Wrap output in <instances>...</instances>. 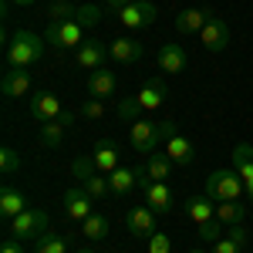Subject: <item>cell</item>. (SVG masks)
<instances>
[{"label":"cell","mask_w":253,"mask_h":253,"mask_svg":"<svg viewBox=\"0 0 253 253\" xmlns=\"http://www.w3.org/2000/svg\"><path fill=\"white\" fill-rule=\"evenodd\" d=\"M175 135V122H149V118H138L128 125V142L138 156H156L159 145H166Z\"/></svg>","instance_id":"6da1fadb"},{"label":"cell","mask_w":253,"mask_h":253,"mask_svg":"<svg viewBox=\"0 0 253 253\" xmlns=\"http://www.w3.org/2000/svg\"><path fill=\"white\" fill-rule=\"evenodd\" d=\"M44 44L47 41L38 38L34 31H14L7 41V64L10 68H27V64H38L44 58Z\"/></svg>","instance_id":"7a4b0ae2"},{"label":"cell","mask_w":253,"mask_h":253,"mask_svg":"<svg viewBox=\"0 0 253 253\" xmlns=\"http://www.w3.org/2000/svg\"><path fill=\"white\" fill-rule=\"evenodd\" d=\"M203 193L210 196L213 203H230V199H243L247 186H243V179H240L236 169H216L203 182Z\"/></svg>","instance_id":"3957f363"},{"label":"cell","mask_w":253,"mask_h":253,"mask_svg":"<svg viewBox=\"0 0 253 253\" xmlns=\"http://www.w3.org/2000/svg\"><path fill=\"white\" fill-rule=\"evenodd\" d=\"M51 226V216L47 210H24L20 216L10 219V233L20 236V240H41Z\"/></svg>","instance_id":"277c9868"},{"label":"cell","mask_w":253,"mask_h":253,"mask_svg":"<svg viewBox=\"0 0 253 253\" xmlns=\"http://www.w3.org/2000/svg\"><path fill=\"white\" fill-rule=\"evenodd\" d=\"M44 41L51 47H61V51H68V47L78 51L81 44H84V27H81L78 20H54V24H47Z\"/></svg>","instance_id":"5b68a950"},{"label":"cell","mask_w":253,"mask_h":253,"mask_svg":"<svg viewBox=\"0 0 253 253\" xmlns=\"http://www.w3.org/2000/svg\"><path fill=\"white\" fill-rule=\"evenodd\" d=\"M115 17L122 20L128 31H142V27H149V24L159 17V7L152 3V0H132L128 7H122V10H118Z\"/></svg>","instance_id":"8992f818"},{"label":"cell","mask_w":253,"mask_h":253,"mask_svg":"<svg viewBox=\"0 0 253 253\" xmlns=\"http://www.w3.org/2000/svg\"><path fill=\"white\" fill-rule=\"evenodd\" d=\"M105 58H112L108 44H101L95 38H84V44L75 51V68H81V71H98V68H105Z\"/></svg>","instance_id":"52a82bcc"},{"label":"cell","mask_w":253,"mask_h":253,"mask_svg":"<svg viewBox=\"0 0 253 253\" xmlns=\"http://www.w3.org/2000/svg\"><path fill=\"white\" fill-rule=\"evenodd\" d=\"M64 210H68V216L75 219V223H84L88 216L95 213V199H91V193L84 189V186H71L68 193H64Z\"/></svg>","instance_id":"ba28073f"},{"label":"cell","mask_w":253,"mask_h":253,"mask_svg":"<svg viewBox=\"0 0 253 253\" xmlns=\"http://www.w3.org/2000/svg\"><path fill=\"white\" fill-rule=\"evenodd\" d=\"M91 159H95L98 172L112 175L118 166H122V149H118V142H115L112 135H105V138H98V142H95V152H91Z\"/></svg>","instance_id":"9c48e42d"},{"label":"cell","mask_w":253,"mask_h":253,"mask_svg":"<svg viewBox=\"0 0 253 253\" xmlns=\"http://www.w3.org/2000/svg\"><path fill=\"white\" fill-rule=\"evenodd\" d=\"M199 38H203V44H206V51H226L230 47V41H233V31H230V24L226 20H219V17H213L203 31H199Z\"/></svg>","instance_id":"30bf717a"},{"label":"cell","mask_w":253,"mask_h":253,"mask_svg":"<svg viewBox=\"0 0 253 253\" xmlns=\"http://www.w3.org/2000/svg\"><path fill=\"white\" fill-rule=\"evenodd\" d=\"M125 226H128V236H138V240L145 236L149 240V236L156 233V213L149 206H132L128 216H125Z\"/></svg>","instance_id":"8fae6325"},{"label":"cell","mask_w":253,"mask_h":253,"mask_svg":"<svg viewBox=\"0 0 253 253\" xmlns=\"http://www.w3.org/2000/svg\"><path fill=\"white\" fill-rule=\"evenodd\" d=\"M27 112H31V118H34L38 125H44V122H51V118L61 115V101H58V95H51V91H41V95H34L27 101Z\"/></svg>","instance_id":"7c38bea8"},{"label":"cell","mask_w":253,"mask_h":253,"mask_svg":"<svg viewBox=\"0 0 253 253\" xmlns=\"http://www.w3.org/2000/svg\"><path fill=\"white\" fill-rule=\"evenodd\" d=\"M142 193H145V203H149V210H156L159 216L162 213H172V206H175V196H172V189L166 186V182H145L142 186Z\"/></svg>","instance_id":"4fadbf2b"},{"label":"cell","mask_w":253,"mask_h":253,"mask_svg":"<svg viewBox=\"0 0 253 253\" xmlns=\"http://www.w3.org/2000/svg\"><path fill=\"white\" fill-rule=\"evenodd\" d=\"M210 20H213V14H210L206 7H186V10H179V17H175V31H179V34H199Z\"/></svg>","instance_id":"5bb4252c"},{"label":"cell","mask_w":253,"mask_h":253,"mask_svg":"<svg viewBox=\"0 0 253 253\" xmlns=\"http://www.w3.org/2000/svg\"><path fill=\"white\" fill-rule=\"evenodd\" d=\"M27 210V196L20 193L14 182H3L0 186V216L3 219H14V216H20Z\"/></svg>","instance_id":"9a60e30c"},{"label":"cell","mask_w":253,"mask_h":253,"mask_svg":"<svg viewBox=\"0 0 253 253\" xmlns=\"http://www.w3.org/2000/svg\"><path fill=\"white\" fill-rule=\"evenodd\" d=\"M233 169L240 172V179H243V186H247V196H250L253 203V145H247V142H240L233 149Z\"/></svg>","instance_id":"2e32d148"},{"label":"cell","mask_w":253,"mask_h":253,"mask_svg":"<svg viewBox=\"0 0 253 253\" xmlns=\"http://www.w3.org/2000/svg\"><path fill=\"white\" fill-rule=\"evenodd\" d=\"M75 122V115H68V112H61L58 118H51V122H44L41 125V145H47V149H58L61 142H64V132H68V125Z\"/></svg>","instance_id":"e0dca14e"},{"label":"cell","mask_w":253,"mask_h":253,"mask_svg":"<svg viewBox=\"0 0 253 253\" xmlns=\"http://www.w3.org/2000/svg\"><path fill=\"white\" fill-rule=\"evenodd\" d=\"M0 91L7 98H27V91H31V75H27V68H7V71H3V81H0Z\"/></svg>","instance_id":"ac0fdd59"},{"label":"cell","mask_w":253,"mask_h":253,"mask_svg":"<svg viewBox=\"0 0 253 253\" xmlns=\"http://www.w3.org/2000/svg\"><path fill=\"white\" fill-rule=\"evenodd\" d=\"M135 98H138V105H142V112H156V108H162V105H166V81L162 78H149L135 91Z\"/></svg>","instance_id":"d6986e66"},{"label":"cell","mask_w":253,"mask_h":253,"mask_svg":"<svg viewBox=\"0 0 253 253\" xmlns=\"http://www.w3.org/2000/svg\"><path fill=\"white\" fill-rule=\"evenodd\" d=\"M118 88V75L115 71H108V68H98V71H91L88 75V95L91 98H112Z\"/></svg>","instance_id":"ffe728a7"},{"label":"cell","mask_w":253,"mask_h":253,"mask_svg":"<svg viewBox=\"0 0 253 253\" xmlns=\"http://www.w3.org/2000/svg\"><path fill=\"white\" fill-rule=\"evenodd\" d=\"M156 61H159V71H166V75H179V71L189 64L182 44H162L159 54H156Z\"/></svg>","instance_id":"44dd1931"},{"label":"cell","mask_w":253,"mask_h":253,"mask_svg":"<svg viewBox=\"0 0 253 253\" xmlns=\"http://www.w3.org/2000/svg\"><path fill=\"white\" fill-rule=\"evenodd\" d=\"M142 169H125V166H118L115 172L108 175V182H112V196H128L132 189H138L142 182Z\"/></svg>","instance_id":"7402d4cb"},{"label":"cell","mask_w":253,"mask_h":253,"mask_svg":"<svg viewBox=\"0 0 253 253\" xmlns=\"http://www.w3.org/2000/svg\"><path fill=\"white\" fill-rule=\"evenodd\" d=\"M186 216L193 219L196 226H203V223H210V219H216V206H213V199H210L206 193L193 196V199L186 203Z\"/></svg>","instance_id":"603a6c76"},{"label":"cell","mask_w":253,"mask_h":253,"mask_svg":"<svg viewBox=\"0 0 253 253\" xmlns=\"http://www.w3.org/2000/svg\"><path fill=\"white\" fill-rule=\"evenodd\" d=\"M108 51H112V61H118V64H128V61L142 58V44L132 38H115L108 44Z\"/></svg>","instance_id":"cb8c5ba5"},{"label":"cell","mask_w":253,"mask_h":253,"mask_svg":"<svg viewBox=\"0 0 253 253\" xmlns=\"http://www.w3.org/2000/svg\"><path fill=\"white\" fill-rule=\"evenodd\" d=\"M166 156L172 159V162H179V166H189V162L196 159V149H193L189 138H182L179 132H175V135L166 142Z\"/></svg>","instance_id":"d4e9b609"},{"label":"cell","mask_w":253,"mask_h":253,"mask_svg":"<svg viewBox=\"0 0 253 253\" xmlns=\"http://www.w3.org/2000/svg\"><path fill=\"white\" fill-rule=\"evenodd\" d=\"M216 219H219V223H230V226H240V223L247 219V210H243L240 199H230V203H219V206H216Z\"/></svg>","instance_id":"484cf974"},{"label":"cell","mask_w":253,"mask_h":253,"mask_svg":"<svg viewBox=\"0 0 253 253\" xmlns=\"http://www.w3.org/2000/svg\"><path fill=\"white\" fill-rule=\"evenodd\" d=\"M145 172H149V179L152 182H166L169 175H172V159L169 156H149V162H145Z\"/></svg>","instance_id":"4316f807"},{"label":"cell","mask_w":253,"mask_h":253,"mask_svg":"<svg viewBox=\"0 0 253 253\" xmlns=\"http://www.w3.org/2000/svg\"><path fill=\"white\" fill-rule=\"evenodd\" d=\"M81 236H84V240H105V236H108V216L91 213L81 223Z\"/></svg>","instance_id":"83f0119b"},{"label":"cell","mask_w":253,"mask_h":253,"mask_svg":"<svg viewBox=\"0 0 253 253\" xmlns=\"http://www.w3.org/2000/svg\"><path fill=\"white\" fill-rule=\"evenodd\" d=\"M95 172H98V166H95V159H91V156H78L75 162H71V175H75L78 186H81V182H88Z\"/></svg>","instance_id":"f1b7e54d"},{"label":"cell","mask_w":253,"mask_h":253,"mask_svg":"<svg viewBox=\"0 0 253 253\" xmlns=\"http://www.w3.org/2000/svg\"><path fill=\"white\" fill-rule=\"evenodd\" d=\"M78 10L81 7H75L71 0H54V3L47 7V20H51V24H54V20H75Z\"/></svg>","instance_id":"f546056e"},{"label":"cell","mask_w":253,"mask_h":253,"mask_svg":"<svg viewBox=\"0 0 253 253\" xmlns=\"http://www.w3.org/2000/svg\"><path fill=\"white\" fill-rule=\"evenodd\" d=\"M34 253H68V236H58V233H44L38 240Z\"/></svg>","instance_id":"4dcf8cb0"},{"label":"cell","mask_w":253,"mask_h":253,"mask_svg":"<svg viewBox=\"0 0 253 253\" xmlns=\"http://www.w3.org/2000/svg\"><path fill=\"white\" fill-rule=\"evenodd\" d=\"M88 193H91V199H105V196H112V182H108V175L105 172H95L88 182H81Z\"/></svg>","instance_id":"1f68e13d"},{"label":"cell","mask_w":253,"mask_h":253,"mask_svg":"<svg viewBox=\"0 0 253 253\" xmlns=\"http://www.w3.org/2000/svg\"><path fill=\"white\" fill-rule=\"evenodd\" d=\"M138 115H142V105H138L135 95H128V98L118 101V118H122V122H138Z\"/></svg>","instance_id":"d6a6232c"},{"label":"cell","mask_w":253,"mask_h":253,"mask_svg":"<svg viewBox=\"0 0 253 253\" xmlns=\"http://www.w3.org/2000/svg\"><path fill=\"white\" fill-rule=\"evenodd\" d=\"M0 169H3V175L20 172V156L10 149V145H3V149H0Z\"/></svg>","instance_id":"836d02e7"},{"label":"cell","mask_w":253,"mask_h":253,"mask_svg":"<svg viewBox=\"0 0 253 253\" xmlns=\"http://www.w3.org/2000/svg\"><path fill=\"white\" fill-rule=\"evenodd\" d=\"M196 230H199V240L216 243V240L223 236V223H219V219H210V223H203V226H196Z\"/></svg>","instance_id":"e575fe53"},{"label":"cell","mask_w":253,"mask_h":253,"mask_svg":"<svg viewBox=\"0 0 253 253\" xmlns=\"http://www.w3.org/2000/svg\"><path fill=\"white\" fill-rule=\"evenodd\" d=\"M81 115H84V118H91V122L105 118V101H101V98H88V101L81 105Z\"/></svg>","instance_id":"d590c367"},{"label":"cell","mask_w":253,"mask_h":253,"mask_svg":"<svg viewBox=\"0 0 253 253\" xmlns=\"http://www.w3.org/2000/svg\"><path fill=\"white\" fill-rule=\"evenodd\" d=\"M81 24V27H84V31H88V27H95L98 20H101V10H98V7H91V3H88V7H81L78 10V17H75Z\"/></svg>","instance_id":"8d00e7d4"},{"label":"cell","mask_w":253,"mask_h":253,"mask_svg":"<svg viewBox=\"0 0 253 253\" xmlns=\"http://www.w3.org/2000/svg\"><path fill=\"white\" fill-rule=\"evenodd\" d=\"M213 253H243V243L226 233V236H219V240L213 243Z\"/></svg>","instance_id":"74e56055"},{"label":"cell","mask_w":253,"mask_h":253,"mask_svg":"<svg viewBox=\"0 0 253 253\" xmlns=\"http://www.w3.org/2000/svg\"><path fill=\"white\" fill-rule=\"evenodd\" d=\"M149 253H172V240L156 230V233L149 236Z\"/></svg>","instance_id":"f35d334b"},{"label":"cell","mask_w":253,"mask_h":253,"mask_svg":"<svg viewBox=\"0 0 253 253\" xmlns=\"http://www.w3.org/2000/svg\"><path fill=\"white\" fill-rule=\"evenodd\" d=\"M0 253H24V247H20V240L10 236V240H3V243H0Z\"/></svg>","instance_id":"ab89813d"},{"label":"cell","mask_w":253,"mask_h":253,"mask_svg":"<svg viewBox=\"0 0 253 253\" xmlns=\"http://www.w3.org/2000/svg\"><path fill=\"white\" fill-rule=\"evenodd\" d=\"M128 3H132V0H105V7H108L112 14H118V10H122V7H128Z\"/></svg>","instance_id":"60d3db41"},{"label":"cell","mask_w":253,"mask_h":253,"mask_svg":"<svg viewBox=\"0 0 253 253\" xmlns=\"http://www.w3.org/2000/svg\"><path fill=\"white\" fill-rule=\"evenodd\" d=\"M10 3H14V7H31V3H38V0H3V7H10Z\"/></svg>","instance_id":"b9f144b4"},{"label":"cell","mask_w":253,"mask_h":253,"mask_svg":"<svg viewBox=\"0 0 253 253\" xmlns=\"http://www.w3.org/2000/svg\"><path fill=\"white\" fill-rule=\"evenodd\" d=\"M189 253H203V250H189Z\"/></svg>","instance_id":"7bdbcfd3"},{"label":"cell","mask_w":253,"mask_h":253,"mask_svg":"<svg viewBox=\"0 0 253 253\" xmlns=\"http://www.w3.org/2000/svg\"><path fill=\"white\" fill-rule=\"evenodd\" d=\"M78 253H91V250H78Z\"/></svg>","instance_id":"ee69618b"}]
</instances>
